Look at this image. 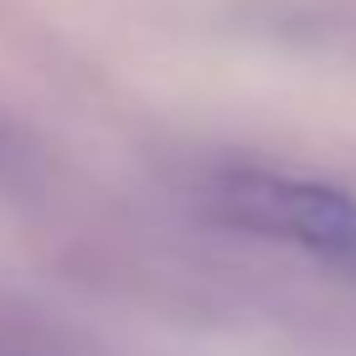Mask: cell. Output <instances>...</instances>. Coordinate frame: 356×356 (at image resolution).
<instances>
[{"mask_svg":"<svg viewBox=\"0 0 356 356\" xmlns=\"http://www.w3.org/2000/svg\"><path fill=\"white\" fill-rule=\"evenodd\" d=\"M212 196L232 222L259 238H279L321 259H356V196L330 181L268 165H227L212 176Z\"/></svg>","mask_w":356,"mask_h":356,"instance_id":"1","label":"cell"}]
</instances>
